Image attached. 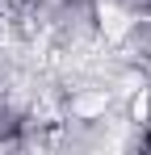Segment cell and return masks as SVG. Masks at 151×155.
I'll use <instances>...</instances> for the list:
<instances>
[{"instance_id": "1", "label": "cell", "mask_w": 151, "mask_h": 155, "mask_svg": "<svg viewBox=\"0 0 151 155\" xmlns=\"http://www.w3.org/2000/svg\"><path fill=\"white\" fill-rule=\"evenodd\" d=\"M101 25H105L109 38H122V34H126V13L113 8V4H101Z\"/></svg>"}, {"instance_id": "2", "label": "cell", "mask_w": 151, "mask_h": 155, "mask_svg": "<svg viewBox=\"0 0 151 155\" xmlns=\"http://www.w3.org/2000/svg\"><path fill=\"white\" fill-rule=\"evenodd\" d=\"M101 109H105V97H88V101L76 105V113H84V117H88V113H101Z\"/></svg>"}, {"instance_id": "3", "label": "cell", "mask_w": 151, "mask_h": 155, "mask_svg": "<svg viewBox=\"0 0 151 155\" xmlns=\"http://www.w3.org/2000/svg\"><path fill=\"white\" fill-rule=\"evenodd\" d=\"M143 117H147V97L139 92V101H134V122H143Z\"/></svg>"}]
</instances>
